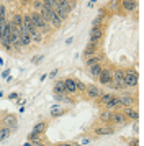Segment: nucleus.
Returning <instances> with one entry per match:
<instances>
[{
	"label": "nucleus",
	"instance_id": "obj_1",
	"mask_svg": "<svg viewBox=\"0 0 144 146\" xmlns=\"http://www.w3.org/2000/svg\"><path fill=\"white\" fill-rule=\"evenodd\" d=\"M30 17H31V21L34 23L38 31H41V33H48L49 31V25L44 21V18L41 17L39 12H33V13H30Z\"/></svg>",
	"mask_w": 144,
	"mask_h": 146
},
{
	"label": "nucleus",
	"instance_id": "obj_2",
	"mask_svg": "<svg viewBox=\"0 0 144 146\" xmlns=\"http://www.w3.org/2000/svg\"><path fill=\"white\" fill-rule=\"evenodd\" d=\"M123 82L126 87H136L137 86L136 71H126V72H123Z\"/></svg>",
	"mask_w": 144,
	"mask_h": 146
},
{
	"label": "nucleus",
	"instance_id": "obj_3",
	"mask_svg": "<svg viewBox=\"0 0 144 146\" xmlns=\"http://www.w3.org/2000/svg\"><path fill=\"white\" fill-rule=\"evenodd\" d=\"M113 89H123L124 82H123V71H113L111 74V84Z\"/></svg>",
	"mask_w": 144,
	"mask_h": 146
},
{
	"label": "nucleus",
	"instance_id": "obj_4",
	"mask_svg": "<svg viewBox=\"0 0 144 146\" xmlns=\"http://www.w3.org/2000/svg\"><path fill=\"white\" fill-rule=\"evenodd\" d=\"M102 36H103V28L92 27V30H90V43L92 44H97L98 41L102 40Z\"/></svg>",
	"mask_w": 144,
	"mask_h": 146
},
{
	"label": "nucleus",
	"instance_id": "obj_5",
	"mask_svg": "<svg viewBox=\"0 0 144 146\" xmlns=\"http://www.w3.org/2000/svg\"><path fill=\"white\" fill-rule=\"evenodd\" d=\"M20 43H21V46H28V44L31 43V35L26 30L25 25L20 27Z\"/></svg>",
	"mask_w": 144,
	"mask_h": 146
},
{
	"label": "nucleus",
	"instance_id": "obj_6",
	"mask_svg": "<svg viewBox=\"0 0 144 146\" xmlns=\"http://www.w3.org/2000/svg\"><path fill=\"white\" fill-rule=\"evenodd\" d=\"M111 74H113V71H110V69H103L102 71V74L98 76V80H100L102 86H110L111 84Z\"/></svg>",
	"mask_w": 144,
	"mask_h": 146
},
{
	"label": "nucleus",
	"instance_id": "obj_7",
	"mask_svg": "<svg viewBox=\"0 0 144 146\" xmlns=\"http://www.w3.org/2000/svg\"><path fill=\"white\" fill-rule=\"evenodd\" d=\"M17 125H18V120H17V117H15V115H7L5 120H3V126L10 128V130H15V128H17Z\"/></svg>",
	"mask_w": 144,
	"mask_h": 146
},
{
	"label": "nucleus",
	"instance_id": "obj_8",
	"mask_svg": "<svg viewBox=\"0 0 144 146\" xmlns=\"http://www.w3.org/2000/svg\"><path fill=\"white\" fill-rule=\"evenodd\" d=\"M85 90H87V95H89V97H90V99H98V97H100V89H98L97 86H93V84H92V86H87L85 87Z\"/></svg>",
	"mask_w": 144,
	"mask_h": 146
},
{
	"label": "nucleus",
	"instance_id": "obj_9",
	"mask_svg": "<svg viewBox=\"0 0 144 146\" xmlns=\"http://www.w3.org/2000/svg\"><path fill=\"white\" fill-rule=\"evenodd\" d=\"M121 7H123L126 12H134L137 8V2L136 0H123V2H121Z\"/></svg>",
	"mask_w": 144,
	"mask_h": 146
},
{
	"label": "nucleus",
	"instance_id": "obj_10",
	"mask_svg": "<svg viewBox=\"0 0 144 146\" xmlns=\"http://www.w3.org/2000/svg\"><path fill=\"white\" fill-rule=\"evenodd\" d=\"M123 115H124V118L126 120H134V121H136L137 117H139V115H137V110L131 108V107H126V108H124Z\"/></svg>",
	"mask_w": 144,
	"mask_h": 146
},
{
	"label": "nucleus",
	"instance_id": "obj_11",
	"mask_svg": "<svg viewBox=\"0 0 144 146\" xmlns=\"http://www.w3.org/2000/svg\"><path fill=\"white\" fill-rule=\"evenodd\" d=\"M65 94H75L77 92V86H75V80L74 79H65Z\"/></svg>",
	"mask_w": 144,
	"mask_h": 146
},
{
	"label": "nucleus",
	"instance_id": "obj_12",
	"mask_svg": "<svg viewBox=\"0 0 144 146\" xmlns=\"http://www.w3.org/2000/svg\"><path fill=\"white\" fill-rule=\"evenodd\" d=\"M54 94L65 95V84H64V80H57V82H56V86H54Z\"/></svg>",
	"mask_w": 144,
	"mask_h": 146
},
{
	"label": "nucleus",
	"instance_id": "obj_13",
	"mask_svg": "<svg viewBox=\"0 0 144 146\" xmlns=\"http://www.w3.org/2000/svg\"><path fill=\"white\" fill-rule=\"evenodd\" d=\"M121 104H120V97H115V95H111L110 99H108V102L105 104V107L106 108H115V107H120Z\"/></svg>",
	"mask_w": 144,
	"mask_h": 146
},
{
	"label": "nucleus",
	"instance_id": "obj_14",
	"mask_svg": "<svg viewBox=\"0 0 144 146\" xmlns=\"http://www.w3.org/2000/svg\"><path fill=\"white\" fill-rule=\"evenodd\" d=\"M113 128H110V126H98V128H95V135H113Z\"/></svg>",
	"mask_w": 144,
	"mask_h": 146
},
{
	"label": "nucleus",
	"instance_id": "obj_15",
	"mask_svg": "<svg viewBox=\"0 0 144 146\" xmlns=\"http://www.w3.org/2000/svg\"><path fill=\"white\" fill-rule=\"evenodd\" d=\"M111 121L118 123V125H123L124 121H126V118H124L123 113H111Z\"/></svg>",
	"mask_w": 144,
	"mask_h": 146
},
{
	"label": "nucleus",
	"instance_id": "obj_16",
	"mask_svg": "<svg viewBox=\"0 0 144 146\" xmlns=\"http://www.w3.org/2000/svg\"><path fill=\"white\" fill-rule=\"evenodd\" d=\"M102 71H103V67H102V64L98 62V64H95V66L90 67V76L92 77H98V76L102 74Z\"/></svg>",
	"mask_w": 144,
	"mask_h": 146
},
{
	"label": "nucleus",
	"instance_id": "obj_17",
	"mask_svg": "<svg viewBox=\"0 0 144 146\" xmlns=\"http://www.w3.org/2000/svg\"><path fill=\"white\" fill-rule=\"evenodd\" d=\"M13 23V25H15V27L17 28H20L21 27V25H23V15H20V13H15L12 17V20H10Z\"/></svg>",
	"mask_w": 144,
	"mask_h": 146
},
{
	"label": "nucleus",
	"instance_id": "obj_18",
	"mask_svg": "<svg viewBox=\"0 0 144 146\" xmlns=\"http://www.w3.org/2000/svg\"><path fill=\"white\" fill-rule=\"evenodd\" d=\"M95 53H97V44H92V43H90V46H87V49L84 51L85 58H92Z\"/></svg>",
	"mask_w": 144,
	"mask_h": 146
},
{
	"label": "nucleus",
	"instance_id": "obj_19",
	"mask_svg": "<svg viewBox=\"0 0 144 146\" xmlns=\"http://www.w3.org/2000/svg\"><path fill=\"white\" fill-rule=\"evenodd\" d=\"M120 104H121V105H124V107H131L133 104H134V99H133V97H129V95H124V97H121V99H120Z\"/></svg>",
	"mask_w": 144,
	"mask_h": 146
},
{
	"label": "nucleus",
	"instance_id": "obj_20",
	"mask_svg": "<svg viewBox=\"0 0 144 146\" xmlns=\"http://www.w3.org/2000/svg\"><path fill=\"white\" fill-rule=\"evenodd\" d=\"M10 135H12V130L7 128V126H2V130H0V141H5Z\"/></svg>",
	"mask_w": 144,
	"mask_h": 146
},
{
	"label": "nucleus",
	"instance_id": "obj_21",
	"mask_svg": "<svg viewBox=\"0 0 144 146\" xmlns=\"http://www.w3.org/2000/svg\"><path fill=\"white\" fill-rule=\"evenodd\" d=\"M64 113V108L59 105H52L51 107V115H54V117H59V115H62Z\"/></svg>",
	"mask_w": 144,
	"mask_h": 146
},
{
	"label": "nucleus",
	"instance_id": "obj_22",
	"mask_svg": "<svg viewBox=\"0 0 144 146\" xmlns=\"http://www.w3.org/2000/svg\"><path fill=\"white\" fill-rule=\"evenodd\" d=\"M100 120H102V121H105V123L111 121V112H110V110H105V112H102V113H100Z\"/></svg>",
	"mask_w": 144,
	"mask_h": 146
},
{
	"label": "nucleus",
	"instance_id": "obj_23",
	"mask_svg": "<svg viewBox=\"0 0 144 146\" xmlns=\"http://www.w3.org/2000/svg\"><path fill=\"white\" fill-rule=\"evenodd\" d=\"M44 126H46L44 121H39L38 125L33 128V133H34V135H39V133H43V131H44Z\"/></svg>",
	"mask_w": 144,
	"mask_h": 146
},
{
	"label": "nucleus",
	"instance_id": "obj_24",
	"mask_svg": "<svg viewBox=\"0 0 144 146\" xmlns=\"http://www.w3.org/2000/svg\"><path fill=\"white\" fill-rule=\"evenodd\" d=\"M100 61H102V59H100L98 56H92V58H87V66L92 67V66H95V64H98Z\"/></svg>",
	"mask_w": 144,
	"mask_h": 146
},
{
	"label": "nucleus",
	"instance_id": "obj_25",
	"mask_svg": "<svg viewBox=\"0 0 144 146\" xmlns=\"http://www.w3.org/2000/svg\"><path fill=\"white\" fill-rule=\"evenodd\" d=\"M102 23H103V17L100 15V17H97V18L93 20V25H92V27H102Z\"/></svg>",
	"mask_w": 144,
	"mask_h": 146
},
{
	"label": "nucleus",
	"instance_id": "obj_26",
	"mask_svg": "<svg viewBox=\"0 0 144 146\" xmlns=\"http://www.w3.org/2000/svg\"><path fill=\"white\" fill-rule=\"evenodd\" d=\"M33 7L36 8V12H39V10L43 8V2H38V0H34V2H33Z\"/></svg>",
	"mask_w": 144,
	"mask_h": 146
},
{
	"label": "nucleus",
	"instance_id": "obj_27",
	"mask_svg": "<svg viewBox=\"0 0 144 146\" xmlns=\"http://www.w3.org/2000/svg\"><path fill=\"white\" fill-rule=\"evenodd\" d=\"M75 86H77V90H85V84L84 82H80V80H75Z\"/></svg>",
	"mask_w": 144,
	"mask_h": 146
},
{
	"label": "nucleus",
	"instance_id": "obj_28",
	"mask_svg": "<svg viewBox=\"0 0 144 146\" xmlns=\"http://www.w3.org/2000/svg\"><path fill=\"white\" fill-rule=\"evenodd\" d=\"M108 8H110V10H116L118 8V0H111L110 5H108Z\"/></svg>",
	"mask_w": 144,
	"mask_h": 146
},
{
	"label": "nucleus",
	"instance_id": "obj_29",
	"mask_svg": "<svg viewBox=\"0 0 144 146\" xmlns=\"http://www.w3.org/2000/svg\"><path fill=\"white\" fill-rule=\"evenodd\" d=\"M0 18H7L5 17V7H3V5H0Z\"/></svg>",
	"mask_w": 144,
	"mask_h": 146
},
{
	"label": "nucleus",
	"instance_id": "obj_30",
	"mask_svg": "<svg viewBox=\"0 0 144 146\" xmlns=\"http://www.w3.org/2000/svg\"><path fill=\"white\" fill-rule=\"evenodd\" d=\"M41 59H43V56H36V58H33V62H36V64H38Z\"/></svg>",
	"mask_w": 144,
	"mask_h": 146
},
{
	"label": "nucleus",
	"instance_id": "obj_31",
	"mask_svg": "<svg viewBox=\"0 0 144 146\" xmlns=\"http://www.w3.org/2000/svg\"><path fill=\"white\" fill-rule=\"evenodd\" d=\"M17 97H18V95H17V94H10V95H8V99H10V100L17 99Z\"/></svg>",
	"mask_w": 144,
	"mask_h": 146
},
{
	"label": "nucleus",
	"instance_id": "obj_32",
	"mask_svg": "<svg viewBox=\"0 0 144 146\" xmlns=\"http://www.w3.org/2000/svg\"><path fill=\"white\" fill-rule=\"evenodd\" d=\"M56 74H57V71H56V69H54V71H52V72H49V77H56Z\"/></svg>",
	"mask_w": 144,
	"mask_h": 146
},
{
	"label": "nucleus",
	"instance_id": "obj_33",
	"mask_svg": "<svg viewBox=\"0 0 144 146\" xmlns=\"http://www.w3.org/2000/svg\"><path fill=\"white\" fill-rule=\"evenodd\" d=\"M133 146H139V143H137V139H133V143H131Z\"/></svg>",
	"mask_w": 144,
	"mask_h": 146
},
{
	"label": "nucleus",
	"instance_id": "obj_34",
	"mask_svg": "<svg viewBox=\"0 0 144 146\" xmlns=\"http://www.w3.org/2000/svg\"><path fill=\"white\" fill-rule=\"evenodd\" d=\"M31 146H44V145H43V143H36V141H34V143H33Z\"/></svg>",
	"mask_w": 144,
	"mask_h": 146
},
{
	"label": "nucleus",
	"instance_id": "obj_35",
	"mask_svg": "<svg viewBox=\"0 0 144 146\" xmlns=\"http://www.w3.org/2000/svg\"><path fill=\"white\" fill-rule=\"evenodd\" d=\"M59 146H74V145H65V143H62V145H59Z\"/></svg>",
	"mask_w": 144,
	"mask_h": 146
},
{
	"label": "nucleus",
	"instance_id": "obj_36",
	"mask_svg": "<svg viewBox=\"0 0 144 146\" xmlns=\"http://www.w3.org/2000/svg\"><path fill=\"white\" fill-rule=\"evenodd\" d=\"M2 64H3V59H2V58H0V66H2Z\"/></svg>",
	"mask_w": 144,
	"mask_h": 146
},
{
	"label": "nucleus",
	"instance_id": "obj_37",
	"mask_svg": "<svg viewBox=\"0 0 144 146\" xmlns=\"http://www.w3.org/2000/svg\"><path fill=\"white\" fill-rule=\"evenodd\" d=\"M25 146H31V145H30V143H25Z\"/></svg>",
	"mask_w": 144,
	"mask_h": 146
},
{
	"label": "nucleus",
	"instance_id": "obj_38",
	"mask_svg": "<svg viewBox=\"0 0 144 146\" xmlns=\"http://www.w3.org/2000/svg\"><path fill=\"white\" fill-rule=\"evenodd\" d=\"M0 130H2V125H0Z\"/></svg>",
	"mask_w": 144,
	"mask_h": 146
},
{
	"label": "nucleus",
	"instance_id": "obj_39",
	"mask_svg": "<svg viewBox=\"0 0 144 146\" xmlns=\"http://www.w3.org/2000/svg\"><path fill=\"white\" fill-rule=\"evenodd\" d=\"M26 2H30V0H26Z\"/></svg>",
	"mask_w": 144,
	"mask_h": 146
},
{
	"label": "nucleus",
	"instance_id": "obj_40",
	"mask_svg": "<svg viewBox=\"0 0 144 146\" xmlns=\"http://www.w3.org/2000/svg\"><path fill=\"white\" fill-rule=\"evenodd\" d=\"M0 20H2V18H0Z\"/></svg>",
	"mask_w": 144,
	"mask_h": 146
}]
</instances>
